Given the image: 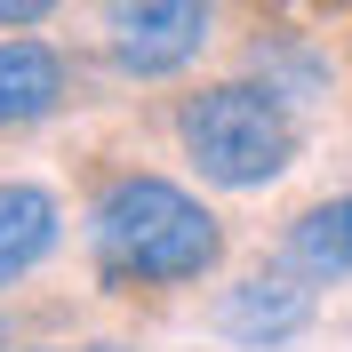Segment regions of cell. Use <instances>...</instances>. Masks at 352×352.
I'll list each match as a JSON object with an SVG mask.
<instances>
[{"label": "cell", "mask_w": 352, "mask_h": 352, "mask_svg": "<svg viewBox=\"0 0 352 352\" xmlns=\"http://www.w3.org/2000/svg\"><path fill=\"white\" fill-rule=\"evenodd\" d=\"M208 24H217V0H112L104 56L129 80H160V72H184L208 48Z\"/></svg>", "instance_id": "obj_3"}, {"label": "cell", "mask_w": 352, "mask_h": 352, "mask_svg": "<svg viewBox=\"0 0 352 352\" xmlns=\"http://www.w3.org/2000/svg\"><path fill=\"white\" fill-rule=\"evenodd\" d=\"M56 232H65V208L48 184H0V288H16L56 248Z\"/></svg>", "instance_id": "obj_6"}, {"label": "cell", "mask_w": 352, "mask_h": 352, "mask_svg": "<svg viewBox=\"0 0 352 352\" xmlns=\"http://www.w3.org/2000/svg\"><path fill=\"white\" fill-rule=\"evenodd\" d=\"M248 65L264 72V88H272L280 104H312V96L329 88V65H320L312 48H296V41H256V48H248Z\"/></svg>", "instance_id": "obj_7"}, {"label": "cell", "mask_w": 352, "mask_h": 352, "mask_svg": "<svg viewBox=\"0 0 352 352\" xmlns=\"http://www.w3.org/2000/svg\"><path fill=\"white\" fill-rule=\"evenodd\" d=\"M41 352H129V344H41Z\"/></svg>", "instance_id": "obj_10"}, {"label": "cell", "mask_w": 352, "mask_h": 352, "mask_svg": "<svg viewBox=\"0 0 352 352\" xmlns=\"http://www.w3.org/2000/svg\"><path fill=\"white\" fill-rule=\"evenodd\" d=\"M176 144L208 184L256 192L296 160V112L264 80H217V88H192L176 104Z\"/></svg>", "instance_id": "obj_2"}, {"label": "cell", "mask_w": 352, "mask_h": 352, "mask_svg": "<svg viewBox=\"0 0 352 352\" xmlns=\"http://www.w3.org/2000/svg\"><path fill=\"white\" fill-rule=\"evenodd\" d=\"M264 8H336V0H264Z\"/></svg>", "instance_id": "obj_11"}, {"label": "cell", "mask_w": 352, "mask_h": 352, "mask_svg": "<svg viewBox=\"0 0 352 352\" xmlns=\"http://www.w3.org/2000/svg\"><path fill=\"white\" fill-rule=\"evenodd\" d=\"M329 232H336V256H344V272H352V192L329 200Z\"/></svg>", "instance_id": "obj_9"}, {"label": "cell", "mask_w": 352, "mask_h": 352, "mask_svg": "<svg viewBox=\"0 0 352 352\" xmlns=\"http://www.w3.org/2000/svg\"><path fill=\"white\" fill-rule=\"evenodd\" d=\"M217 329L232 336V344H256V352L296 344V336L312 329V280H305V272H256V280L224 288Z\"/></svg>", "instance_id": "obj_4"}, {"label": "cell", "mask_w": 352, "mask_h": 352, "mask_svg": "<svg viewBox=\"0 0 352 352\" xmlns=\"http://www.w3.org/2000/svg\"><path fill=\"white\" fill-rule=\"evenodd\" d=\"M88 256H96V280L112 296H136V288H184L200 272H217L224 256V224L200 208L184 184L168 176H112L96 208H88Z\"/></svg>", "instance_id": "obj_1"}, {"label": "cell", "mask_w": 352, "mask_h": 352, "mask_svg": "<svg viewBox=\"0 0 352 352\" xmlns=\"http://www.w3.org/2000/svg\"><path fill=\"white\" fill-rule=\"evenodd\" d=\"M65 8V0H0V32H32V24H48Z\"/></svg>", "instance_id": "obj_8"}, {"label": "cell", "mask_w": 352, "mask_h": 352, "mask_svg": "<svg viewBox=\"0 0 352 352\" xmlns=\"http://www.w3.org/2000/svg\"><path fill=\"white\" fill-rule=\"evenodd\" d=\"M0 344H8V329H0Z\"/></svg>", "instance_id": "obj_12"}, {"label": "cell", "mask_w": 352, "mask_h": 352, "mask_svg": "<svg viewBox=\"0 0 352 352\" xmlns=\"http://www.w3.org/2000/svg\"><path fill=\"white\" fill-rule=\"evenodd\" d=\"M65 88H72V65L48 41H24V32L0 41V129H32V120H48V112L65 104Z\"/></svg>", "instance_id": "obj_5"}]
</instances>
